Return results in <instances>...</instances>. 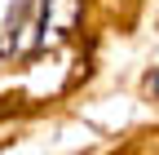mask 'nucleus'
Returning a JSON list of instances; mask_svg holds the SVG:
<instances>
[{
    "label": "nucleus",
    "mask_w": 159,
    "mask_h": 155,
    "mask_svg": "<svg viewBox=\"0 0 159 155\" xmlns=\"http://www.w3.org/2000/svg\"><path fill=\"white\" fill-rule=\"evenodd\" d=\"M49 18L53 0H13L5 18V49L9 53H31L49 40Z\"/></svg>",
    "instance_id": "1"
},
{
    "label": "nucleus",
    "mask_w": 159,
    "mask_h": 155,
    "mask_svg": "<svg viewBox=\"0 0 159 155\" xmlns=\"http://www.w3.org/2000/svg\"><path fill=\"white\" fill-rule=\"evenodd\" d=\"M146 89L155 93V98H159V71H150V80H146Z\"/></svg>",
    "instance_id": "2"
}]
</instances>
